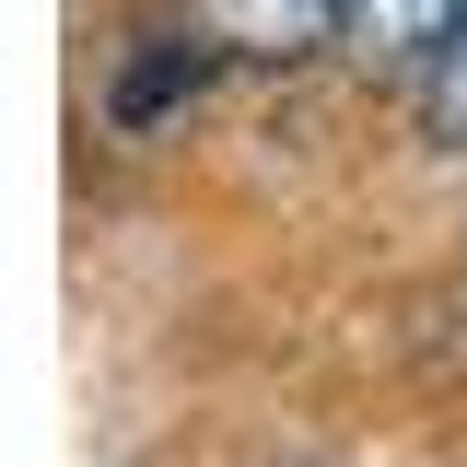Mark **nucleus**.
Masks as SVG:
<instances>
[{"instance_id": "7ed1b4c3", "label": "nucleus", "mask_w": 467, "mask_h": 467, "mask_svg": "<svg viewBox=\"0 0 467 467\" xmlns=\"http://www.w3.org/2000/svg\"><path fill=\"white\" fill-rule=\"evenodd\" d=\"M211 58H223V47H211L199 24H187V47H152L140 70H129V82H117V129H152L175 94H199V82H211Z\"/></svg>"}, {"instance_id": "f257e3e1", "label": "nucleus", "mask_w": 467, "mask_h": 467, "mask_svg": "<svg viewBox=\"0 0 467 467\" xmlns=\"http://www.w3.org/2000/svg\"><path fill=\"white\" fill-rule=\"evenodd\" d=\"M187 24L211 36L223 58H316L350 36V0H187Z\"/></svg>"}, {"instance_id": "f03ea898", "label": "nucleus", "mask_w": 467, "mask_h": 467, "mask_svg": "<svg viewBox=\"0 0 467 467\" xmlns=\"http://www.w3.org/2000/svg\"><path fill=\"white\" fill-rule=\"evenodd\" d=\"M467 0H350V36L339 47L362 58V70H432L444 58V36H456Z\"/></svg>"}, {"instance_id": "20e7f679", "label": "nucleus", "mask_w": 467, "mask_h": 467, "mask_svg": "<svg viewBox=\"0 0 467 467\" xmlns=\"http://www.w3.org/2000/svg\"><path fill=\"white\" fill-rule=\"evenodd\" d=\"M420 117H432V140L467 152V12H456V36H444V58L420 70Z\"/></svg>"}]
</instances>
